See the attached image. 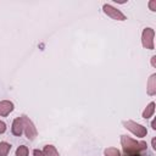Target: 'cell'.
<instances>
[{"mask_svg":"<svg viewBox=\"0 0 156 156\" xmlns=\"http://www.w3.org/2000/svg\"><path fill=\"white\" fill-rule=\"evenodd\" d=\"M121 144L123 147L124 156L147 150V145L145 141H136V140L129 138L128 135H121Z\"/></svg>","mask_w":156,"mask_h":156,"instance_id":"6da1fadb","label":"cell"},{"mask_svg":"<svg viewBox=\"0 0 156 156\" xmlns=\"http://www.w3.org/2000/svg\"><path fill=\"white\" fill-rule=\"evenodd\" d=\"M123 126L124 128H127L128 130H130L134 135L139 136V138H143L147 134V130L145 127H143L141 124H138L133 121H123Z\"/></svg>","mask_w":156,"mask_h":156,"instance_id":"7a4b0ae2","label":"cell"},{"mask_svg":"<svg viewBox=\"0 0 156 156\" xmlns=\"http://www.w3.org/2000/svg\"><path fill=\"white\" fill-rule=\"evenodd\" d=\"M21 117H22V121H23V132L26 133V136L29 140H34V138L37 136L35 127L33 126L32 121L28 117H26V116H21Z\"/></svg>","mask_w":156,"mask_h":156,"instance_id":"3957f363","label":"cell"},{"mask_svg":"<svg viewBox=\"0 0 156 156\" xmlns=\"http://www.w3.org/2000/svg\"><path fill=\"white\" fill-rule=\"evenodd\" d=\"M154 35L155 32L152 28H145L143 30V35H141V41H143V46L146 49L152 50L154 49Z\"/></svg>","mask_w":156,"mask_h":156,"instance_id":"277c9868","label":"cell"},{"mask_svg":"<svg viewBox=\"0 0 156 156\" xmlns=\"http://www.w3.org/2000/svg\"><path fill=\"white\" fill-rule=\"evenodd\" d=\"M102 10H104V12H105L107 16H110V17L113 18V20H117V21H124V20H126V16H124L119 10L115 9L113 6H111V5H108V4H105V5L102 6Z\"/></svg>","mask_w":156,"mask_h":156,"instance_id":"5b68a950","label":"cell"},{"mask_svg":"<svg viewBox=\"0 0 156 156\" xmlns=\"http://www.w3.org/2000/svg\"><path fill=\"white\" fill-rule=\"evenodd\" d=\"M11 132L16 136H20L23 133V121H22V117H17V118L13 119Z\"/></svg>","mask_w":156,"mask_h":156,"instance_id":"8992f818","label":"cell"},{"mask_svg":"<svg viewBox=\"0 0 156 156\" xmlns=\"http://www.w3.org/2000/svg\"><path fill=\"white\" fill-rule=\"evenodd\" d=\"M13 110V104L9 100L0 101V116H7Z\"/></svg>","mask_w":156,"mask_h":156,"instance_id":"52a82bcc","label":"cell"},{"mask_svg":"<svg viewBox=\"0 0 156 156\" xmlns=\"http://www.w3.org/2000/svg\"><path fill=\"white\" fill-rule=\"evenodd\" d=\"M41 152H43V156H60L57 150L52 145H45Z\"/></svg>","mask_w":156,"mask_h":156,"instance_id":"ba28073f","label":"cell"},{"mask_svg":"<svg viewBox=\"0 0 156 156\" xmlns=\"http://www.w3.org/2000/svg\"><path fill=\"white\" fill-rule=\"evenodd\" d=\"M154 111H155V102H150L143 112V118H145V119L150 118L154 115Z\"/></svg>","mask_w":156,"mask_h":156,"instance_id":"9c48e42d","label":"cell"},{"mask_svg":"<svg viewBox=\"0 0 156 156\" xmlns=\"http://www.w3.org/2000/svg\"><path fill=\"white\" fill-rule=\"evenodd\" d=\"M11 150V145L6 141H0V156H7Z\"/></svg>","mask_w":156,"mask_h":156,"instance_id":"30bf717a","label":"cell"},{"mask_svg":"<svg viewBox=\"0 0 156 156\" xmlns=\"http://www.w3.org/2000/svg\"><path fill=\"white\" fill-rule=\"evenodd\" d=\"M155 77H156V74H152L151 77H150V79H149V82H147V85H149V88H147V94L149 95H154L155 94Z\"/></svg>","mask_w":156,"mask_h":156,"instance_id":"8fae6325","label":"cell"},{"mask_svg":"<svg viewBox=\"0 0 156 156\" xmlns=\"http://www.w3.org/2000/svg\"><path fill=\"white\" fill-rule=\"evenodd\" d=\"M16 156H28V147L26 145H21L16 150Z\"/></svg>","mask_w":156,"mask_h":156,"instance_id":"7c38bea8","label":"cell"},{"mask_svg":"<svg viewBox=\"0 0 156 156\" xmlns=\"http://www.w3.org/2000/svg\"><path fill=\"white\" fill-rule=\"evenodd\" d=\"M105 156H121V152L116 147H107L105 150Z\"/></svg>","mask_w":156,"mask_h":156,"instance_id":"4fadbf2b","label":"cell"},{"mask_svg":"<svg viewBox=\"0 0 156 156\" xmlns=\"http://www.w3.org/2000/svg\"><path fill=\"white\" fill-rule=\"evenodd\" d=\"M127 156H154V154L149 150H144V151H140V152H135V154H132V155H127Z\"/></svg>","mask_w":156,"mask_h":156,"instance_id":"5bb4252c","label":"cell"},{"mask_svg":"<svg viewBox=\"0 0 156 156\" xmlns=\"http://www.w3.org/2000/svg\"><path fill=\"white\" fill-rule=\"evenodd\" d=\"M5 132H6V124L2 121H0V134H2Z\"/></svg>","mask_w":156,"mask_h":156,"instance_id":"9a60e30c","label":"cell"},{"mask_svg":"<svg viewBox=\"0 0 156 156\" xmlns=\"http://www.w3.org/2000/svg\"><path fill=\"white\" fill-rule=\"evenodd\" d=\"M155 5H156V1H150V4H149V6H150V9H151L152 11L156 10V9H155Z\"/></svg>","mask_w":156,"mask_h":156,"instance_id":"2e32d148","label":"cell"}]
</instances>
